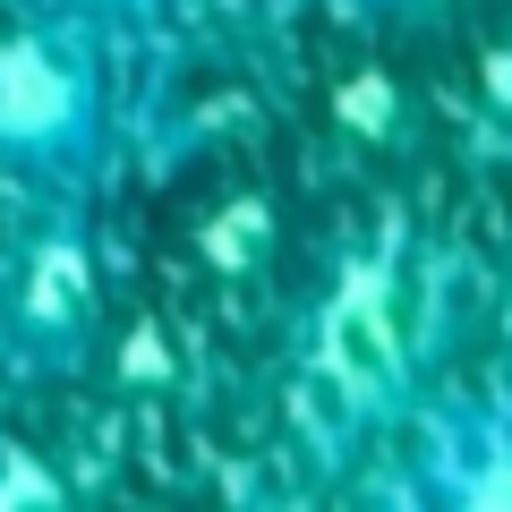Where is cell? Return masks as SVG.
<instances>
[{
  "label": "cell",
  "instance_id": "obj_5",
  "mask_svg": "<svg viewBox=\"0 0 512 512\" xmlns=\"http://www.w3.org/2000/svg\"><path fill=\"white\" fill-rule=\"evenodd\" d=\"M367 9H436V0H367Z\"/></svg>",
  "mask_w": 512,
  "mask_h": 512
},
{
  "label": "cell",
  "instance_id": "obj_3",
  "mask_svg": "<svg viewBox=\"0 0 512 512\" xmlns=\"http://www.w3.org/2000/svg\"><path fill=\"white\" fill-rule=\"evenodd\" d=\"M419 478L410 487L427 504L453 512H512V402L495 410H461V419H436L419 436Z\"/></svg>",
  "mask_w": 512,
  "mask_h": 512
},
{
  "label": "cell",
  "instance_id": "obj_4",
  "mask_svg": "<svg viewBox=\"0 0 512 512\" xmlns=\"http://www.w3.org/2000/svg\"><path fill=\"white\" fill-rule=\"evenodd\" d=\"M60 9H77V18L103 26V35H111V26H154V18H163V0H60Z\"/></svg>",
  "mask_w": 512,
  "mask_h": 512
},
{
  "label": "cell",
  "instance_id": "obj_2",
  "mask_svg": "<svg viewBox=\"0 0 512 512\" xmlns=\"http://www.w3.org/2000/svg\"><path fill=\"white\" fill-rule=\"evenodd\" d=\"M103 333L86 197H35L18 239H0V359L26 376H77Z\"/></svg>",
  "mask_w": 512,
  "mask_h": 512
},
{
  "label": "cell",
  "instance_id": "obj_1",
  "mask_svg": "<svg viewBox=\"0 0 512 512\" xmlns=\"http://www.w3.org/2000/svg\"><path fill=\"white\" fill-rule=\"evenodd\" d=\"M103 26L60 0H18L0 18V171L26 197H86L111 154Z\"/></svg>",
  "mask_w": 512,
  "mask_h": 512
}]
</instances>
